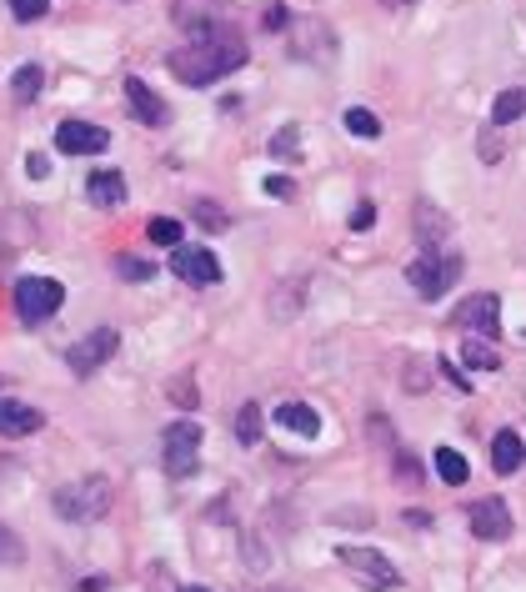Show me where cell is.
<instances>
[{"instance_id": "e0dca14e", "label": "cell", "mask_w": 526, "mask_h": 592, "mask_svg": "<svg viewBox=\"0 0 526 592\" xmlns=\"http://www.w3.org/2000/svg\"><path fill=\"white\" fill-rule=\"evenodd\" d=\"M461 362H466L471 372H496V367H501V352H496L486 337L471 332V337H461Z\"/></svg>"}, {"instance_id": "7a4b0ae2", "label": "cell", "mask_w": 526, "mask_h": 592, "mask_svg": "<svg viewBox=\"0 0 526 592\" xmlns=\"http://www.w3.org/2000/svg\"><path fill=\"white\" fill-rule=\"evenodd\" d=\"M51 507H56V517H66V522H101V517L116 507V487H111V477L91 472V477H76V482L56 487Z\"/></svg>"}, {"instance_id": "5b68a950", "label": "cell", "mask_w": 526, "mask_h": 592, "mask_svg": "<svg viewBox=\"0 0 526 592\" xmlns=\"http://www.w3.org/2000/svg\"><path fill=\"white\" fill-rule=\"evenodd\" d=\"M201 422L196 417H176L166 432H161V452H166V472L171 477H191L201 462H196V452H201Z\"/></svg>"}, {"instance_id": "44dd1931", "label": "cell", "mask_w": 526, "mask_h": 592, "mask_svg": "<svg viewBox=\"0 0 526 592\" xmlns=\"http://www.w3.org/2000/svg\"><path fill=\"white\" fill-rule=\"evenodd\" d=\"M111 266H116L121 281H156V261H151V256H131V251H121V256H111Z\"/></svg>"}, {"instance_id": "8d00e7d4", "label": "cell", "mask_w": 526, "mask_h": 592, "mask_svg": "<svg viewBox=\"0 0 526 592\" xmlns=\"http://www.w3.org/2000/svg\"><path fill=\"white\" fill-rule=\"evenodd\" d=\"M261 26H266V31H281V26H286V6H266Z\"/></svg>"}, {"instance_id": "4dcf8cb0", "label": "cell", "mask_w": 526, "mask_h": 592, "mask_svg": "<svg viewBox=\"0 0 526 592\" xmlns=\"http://www.w3.org/2000/svg\"><path fill=\"white\" fill-rule=\"evenodd\" d=\"M296 136H301V131H296V126H281V131H276V141H271V151H276V156H286V161H291V156H296V151H301V141H296Z\"/></svg>"}, {"instance_id": "b9f144b4", "label": "cell", "mask_w": 526, "mask_h": 592, "mask_svg": "<svg viewBox=\"0 0 526 592\" xmlns=\"http://www.w3.org/2000/svg\"><path fill=\"white\" fill-rule=\"evenodd\" d=\"M386 6H411V0H386Z\"/></svg>"}, {"instance_id": "9c48e42d", "label": "cell", "mask_w": 526, "mask_h": 592, "mask_svg": "<svg viewBox=\"0 0 526 592\" xmlns=\"http://www.w3.org/2000/svg\"><path fill=\"white\" fill-rule=\"evenodd\" d=\"M466 522H471V537H481V542H506L511 537V507L501 497H476L466 507Z\"/></svg>"}, {"instance_id": "277c9868", "label": "cell", "mask_w": 526, "mask_h": 592, "mask_svg": "<svg viewBox=\"0 0 526 592\" xmlns=\"http://www.w3.org/2000/svg\"><path fill=\"white\" fill-rule=\"evenodd\" d=\"M61 302H66V286L56 281V276H21L16 281V312H21V322H51L56 312H61Z\"/></svg>"}, {"instance_id": "d590c367", "label": "cell", "mask_w": 526, "mask_h": 592, "mask_svg": "<svg viewBox=\"0 0 526 592\" xmlns=\"http://www.w3.org/2000/svg\"><path fill=\"white\" fill-rule=\"evenodd\" d=\"M246 557H251V567H256V572H266V552H261V537H256V532L246 537Z\"/></svg>"}, {"instance_id": "4316f807", "label": "cell", "mask_w": 526, "mask_h": 592, "mask_svg": "<svg viewBox=\"0 0 526 592\" xmlns=\"http://www.w3.org/2000/svg\"><path fill=\"white\" fill-rule=\"evenodd\" d=\"M191 221H196L201 231H226V211H221L216 201H206V196L191 201Z\"/></svg>"}, {"instance_id": "3957f363", "label": "cell", "mask_w": 526, "mask_h": 592, "mask_svg": "<svg viewBox=\"0 0 526 592\" xmlns=\"http://www.w3.org/2000/svg\"><path fill=\"white\" fill-rule=\"evenodd\" d=\"M336 562H341V567H351V577H356L366 592H396V587H401L396 562H391V557H381L376 547H351V542H341V547H336Z\"/></svg>"}, {"instance_id": "83f0119b", "label": "cell", "mask_w": 526, "mask_h": 592, "mask_svg": "<svg viewBox=\"0 0 526 592\" xmlns=\"http://www.w3.org/2000/svg\"><path fill=\"white\" fill-rule=\"evenodd\" d=\"M146 231H151V241H156V246H171V251H176V246H181V231H186V226H181L176 216H156V221H151Z\"/></svg>"}, {"instance_id": "ac0fdd59", "label": "cell", "mask_w": 526, "mask_h": 592, "mask_svg": "<svg viewBox=\"0 0 526 592\" xmlns=\"http://www.w3.org/2000/svg\"><path fill=\"white\" fill-rule=\"evenodd\" d=\"M431 462H436V477H441L446 487H461V482L471 477V467H466V457H461L456 447H436Z\"/></svg>"}, {"instance_id": "cb8c5ba5", "label": "cell", "mask_w": 526, "mask_h": 592, "mask_svg": "<svg viewBox=\"0 0 526 592\" xmlns=\"http://www.w3.org/2000/svg\"><path fill=\"white\" fill-rule=\"evenodd\" d=\"M446 231H451V226H446V216H441L436 206H426V201H421V206H416V236H421V241H441Z\"/></svg>"}, {"instance_id": "ab89813d", "label": "cell", "mask_w": 526, "mask_h": 592, "mask_svg": "<svg viewBox=\"0 0 526 592\" xmlns=\"http://www.w3.org/2000/svg\"><path fill=\"white\" fill-rule=\"evenodd\" d=\"M106 587H111V577H106V572H91V577L81 582V592H106Z\"/></svg>"}, {"instance_id": "4fadbf2b", "label": "cell", "mask_w": 526, "mask_h": 592, "mask_svg": "<svg viewBox=\"0 0 526 592\" xmlns=\"http://www.w3.org/2000/svg\"><path fill=\"white\" fill-rule=\"evenodd\" d=\"M46 417L31 407V402H11V397H0V437H31L41 432Z\"/></svg>"}, {"instance_id": "e575fe53", "label": "cell", "mask_w": 526, "mask_h": 592, "mask_svg": "<svg viewBox=\"0 0 526 592\" xmlns=\"http://www.w3.org/2000/svg\"><path fill=\"white\" fill-rule=\"evenodd\" d=\"M26 176H31V181H46V176H51V156L31 151V156H26Z\"/></svg>"}, {"instance_id": "60d3db41", "label": "cell", "mask_w": 526, "mask_h": 592, "mask_svg": "<svg viewBox=\"0 0 526 592\" xmlns=\"http://www.w3.org/2000/svg\"><path fill=\"white\" fill-rule=\"evenodd\" d=\"M181 592H211V587H196V582H191V587H181Z\"/></svg>"}, {"instance_id": "1f68e13d", "label": "cell", "mask_w": 526, "mask_h": 592, "mask_svg": "<svg viewBox=\"0 0 526 592\" xmlns=\"http://www.w3.org/2000/svg\"><path fill=\"white\" fill-rule=\"evenodd\" d=\"M426 372H431V362L426 357H411L406 362V392H426Z\"/></svg>"}, {"instance_id": "74e56055", "label": "cell", "mask_w": 526, "mask_h": 592, "mask_svg": "<svg viewBox=\"0 0 526 592\" xmlns=\"http://www.w3.org/2000/svg\"><path fill=\"white\" fill-rule=\"evenodd\" d=\"M396 467H401V477H406V482H416V477H421V467H416V457H411V452H396Z\"/></svg>"}, {"instance_id": "836d02e7", "label": "cell", "mask_w": 526, "mask_h": 592, "mask_svg": "<svg viewBox=\"0 0 526 592\" xmlns=\"http://www.w3.org/2000/svg\"><path fill=\"white\" fill-rule=\"evenodd\" d=\"M436 367H441V377H446L456 392H471V377H461V367H456L451 357H436Z\"/></svg>"}, {"instance_id": "f546056e", "label": "cell", "mask_w": 526, "mask_h": 592, "mask_svg": "<svg viewBox=\"0 0 526 592\" xmlns=\"http://www.w3.org/2000/svg\"><path fill=\"white\" fill-rule=\"evenodd\" d=\"M26 557V547H21V537L6 527V522H0V567H6V562H21Z\"/></svg>"}, {"instance_id": "8fae6325", "label": "cell", "mask_w": 526, "mask_h": 592, "mask_svg": "<svg viewBox=\"0 0 526 592\" xmlns=\"http://www.w3.org/2000/svg\"><path fill=\"white\" fill-rule=\"evenodd\" d=\"M456 322H461V327H471L476 337H501V296H496V291L471 296V302H461Z\"/></svg>"}, {"instance_id": "9a60e30c", "label": "cell", "mask_w": 526, "mask_h": 592, "mask_svg": "<svg viewBox=\"0 0 526 592\" xmlns=\"http://www.w3.org/2000/svg\"><path fill=\"white\" fill-rule=\"evenodd\" d=\"M271 422L286 427V432H301V437H316V432H321V412L306 407V402H286V407H276Z\"/></svg>"}, {"instance_id": "484cf974", "label": "cell", "mask_w": 526, "mask_h": 592, "mask_svg": "<svg viewBox=\"0 0 526 592\" xmlns=\"http://www.w3.org/2000/svg\"><path fill=\"white\" fill-rule=\"evenodd\" d=\"M166 392H171L176 412H186V417L201 407V392H196V382H191V377H171V382H166Z\"/></svg>"}, {"instance_id": "52a82bcc", "label": "cell", "mask_w": 526, "mask_h": 592, "mask_svg": "<svg viewBox=\"0 0 526 592\" xmlns=\"http://www.w3.org/2000/svg\"><path fill=\"white\" fill-rule=\"evenodd\" d=\"M116 352H121V332H116V327H96V332H86V337L66 352V362H71L76 377H96Z\"/></svg>"}, {"instance_id": "2e32d148", "label": "cell", "mask_w": 526, "mask_h": 592, "mask_svg": "<svg viewBox=\"0 0 526 592\" xmlns=\"http://www.w3.org/2000/svg\"><path fill=\"white\" fill-rule=\"evenodd\" d=\"M521 462H526V442H521L511 427H506V432H496V437H491V467L506 477V472H516Z\"/></svg>"}, {"instance_id": "d4e9b609", "label": "cell", "mask_w": 526, "mask_h": 592, "mask_svg": "<svg viewBox=\"0 0 526 592\" xmlns=\"http://www.w3.org/2000/svg\"><path fill=\"white\" fill-rule=\"evenodd\" d=\"M301 286H306V276H291V281H286V286L276 291V302H271V317H281V322H286V317H296V307H301V296H296V291H301Z\"/></svg>"}, {"instance_id": "7c38bea8", "label": "cell", "mask_w": 526, "mask_h": 592, "mask_svg": "<svg viewBox=\"0 0 526 592\" xmlns=\"http://www.w3.org/2000/svg\"><path fill=\"white\" fill-rule=\"evenodd\" d=\"M126 101H131V116L141 121V126H166L171 121V111H166V101L141 81V76H126Z\"/></svg>"}, {"instance_id": "6da1fadb", "label": "cell", "mask_w": 526, "mask_h": 592, "mask_svg": "<svg viewBox=\"0 0 526 592\" xmlns=\"http://www.w3.org/2000/svg\"><path fill=\"white\" fill-rule=\"evenodd\" d=\"M166 66H171V76H176L181 86H211V81H221L226 71H241V66H246V41H241V31L221 26L211 41L171 51Z\"/></svg>"}, {"instance_id": "603a6c76", "label": "cell", "mask_w": 526, "mask_h": 592, "mask_svg": "<svg viewBox=\"0 0 526 592\" xmlns=\"http://www.w3.org/2000/svg\"><path fill=\"white\" fill-rule=\"evenodd\" d=\"M41 86H46V71H41V66H21V71L11 76L16 101H36V96H41Z\"/></svg>"}, {"instance_id": "8992f818", "label": "cell", "mask_w": 526, "mask_h": 592, "mask_svg": "<svg viewBox=\"0 0 526 592\" xmlns=\"http://www.w3.org/2000/svg\"><path fill=\"white\" fill-rule=\"evenodd\" d=\"M406 281L421 291V296H446L456 281H461V256L451 251H426L406 266Z\"/></svg>"}, {"instance_id": "5bb4252c", "label": "cell", "mask_w": 526, "mask_h": 592, "mask_svg": "<svg viewBox=\"0 0 526 592\" xmlns=\"http://www.w3.org/2000/svg\"><path fill=\"white\" fill-rule=\"evenodd\" d=\"M86 196H91V206H121L126 201V176L121 171H91Z\"/></svg>"}, {"instance_id": "30bf717a", "label": "cell", "mask_w": 526, "mask_h": 592, "mask_svg": "<svg viewBox=\"0 0 526 592\" xmlns=\"http://www.w3.org/2000/svg\"><path fill=\"white\" fill-rule=\"evenodd\" d=\"M171 271H176L181 281H191V286H216V281H221V261H216V251H206V246H176Z\"/></svg>"}, {"instance_id": "d6986e66", "label": "cell", "mask_w": 526, "mask_h": 592, "mask_svg": "<svg viewBox=\"0 0 526 592\" xmlns=\"http://www.w3.org/2000/svg\"><path fill=\"white\" fill-rule=\"evenodd\" d=\"M261 427H266L261 402H241V412H236V437H241V447H256V442H261Z\"/></svg>"}, {"instance_id": "f1b7e54d", "label": "cell", "mask_w": 526, "mask_h": 592, "mask_svg": "<svg viewBox=\"0 0 526 592\" xmlns=\"http://www.w3.org/2000/svg\"><path fill=\"white\" fill-rule=\"evenodd\" d=\"M6 6H11V16L16 21H46V11H51V0H6Z\"/></svg>"}, {"instance_id": "7402d4cb", "label": "cell", "mask_w": 526, "mask_h": 592, "mask_svg": "<svg viewBox=\"0 0 526 592\" xmlns=\"http://www.w3.org/2000/svg\"><path fill=\"white\" fill-rule=\"evenodd\" d=\"M341 126H346L351 136H361V141H376V136H381V121H376V116H371L366 106H346Z\"/></svg>"}, {"instance_id": "ffe728a7", "label": "cell", "mask_w": 526, "mask_h": 592, "mask_svg": "<svg viewBox=\"0 0 526 592\" xmlns=\"http://www.w3.org/2000/svg\"><path fill=\"white\" fill-rule=\"evenodd\" d=\"M521 116H526V91H521V86L501 91L496 106H491V126H511V121H521Z\"/></svg>"}, {"instance_id": "f35d334b", "label": "cell", "mask_w": 526, "mask_h": 592, "mask_svg": "<svg viewBox=\"0 0 526 592\" xmlns=\"http://www.w3.org/2000/svg\"><path fill=\"white\" fill-rule=\"evenodd\" d=\"M266 196H281V201H286V196H291V181H286V176H266Z\"/></svg>"}, {"instance_id": "ba28073f", "label": "cell", "mask_w": 526, "mask_h": 592, "mask_svg": "<svg viewBox=\"0 0 526 592\" xmlns=\"http://www.w3.org/2000/svg\"><path fill=\"white\" fill-rule=\"evenodd\" d=\"M56 151L61 156H101V151H111V131L106 126H96V121H61L56 126Z\"/></svg>"}, {"instance_id": "d6a6232c", "label": "cell", "mask_w": 526, "mask_h": 592, "mask_svg": "<svg viewBox=\"0 0 526 592\" xmlns=\"http://www.w3.org/2000/svg\"><path fill=\"white\" fill-rule=\"evenodd\" d=\"M346 221H351V231H371V226H376V206H371V201H356V211H351Z\"/></svg>"}]
</instances>
